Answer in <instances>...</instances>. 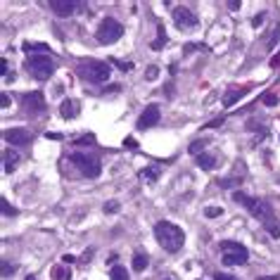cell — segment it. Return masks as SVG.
I'll list each match as a JSON object with an SVG mask.
<instances>
[{
    "label": "cell",
    "mask_w": 280,
    "mask_h": 280,
    "mask_svg": "<svg viewBox=\"0 0 280 280\" xmlns=\"http://www.w3.org/2000/svg\"><path fill=\"white\" fill-rule=\"evenodd\" d=\"M233 202H238V205H243L257 221H261L266 228H268V233L273 235V238H280V228L276 225V214H273V206L268 205L266 200H259V197H249V195H244L240 190H235L233 192Z\"/></svg>",
    "instance_id": "cell-1"
},
{
    "label": "cell",
    "mask_w": 280,
    "mask_h": 280,
    "mask_svg": "<svg viewBox=\"0 0 280 280\" xmlns=\"http://www.w3.org/2000/svg\"><path fill=\"white\" fill-rule=\"evenodd\" d=\"M154 238H157V243L159 247L164 249V252H178L183 243H186V233H183V228L176 224H171V221H159V224L154 225Z\"/></svg>",
    "instance_id": "cell-2"
},
{
    "label": "cell",
    "mask_w": 280,
    "mask_h": 280,
    "mask_svg": "<svg viewBox=\"0 0 280 280\" xmlns=\"http://www.w3.org/2000/svg\"><path fill=\"white\" fill-rule=\"evenodd\" d=\"M76 72H78V76H81L83 81H88V83H93V86H102V83L110 81L112 67H110L107 62H100V59H88V62H81Z\"/></svg>",
    "instance_id": "cell-3"
},
{
    "label": "cell",
    "mask_w": 280,
    "mask_h": 280,
    "mask_svg": "<svg viewBox=\"0 0 280 280\" xmlns=\"http://www.w3.org/2000/svg\"><path fill=\"white\" fill-rule=\"evenodd\" d=\"M26 69L38 81H48L50 76L55 74V62H53L50 55H31L26 59Z\"/></svg>",
    "instance_id": "cell-4"
},
{
    "label": "cell",
    "mask_w": 280,
    "mask_h": 280,
    "mask_svg": "<svg viewBox=\"0 0 280 280\" xmlns=\"http://www.w3.org/2000/svg\"><path fill=\"white\" fill-rule=\"evenodd\" d=\"M121 36H124V24H119V21H116V19H112V17L102 19V21H100V26H97V31H95L97 43H102V45L116 43Z\"/></svg>",
    "instance_id": "cell-5"
},
{
    "label": "cell",
    "mask_w": 280,
    "mask_h": 280,
    "mask_svg": "<svg viewBox=\"0 0 280 280\" xmlns=\"http://www.w3.org/2000/svg\"><path fill=\"white\" fill-rule=\"evenodd\" d=\"M221 252H224V263L225 266H240L249 259V252H247V247L240 243H233V240H224L221 243Z\"/></svg>",
    "instance_id": "cell-6"
},
{
    "label": "cell",
    "mask_w": 280,
    "mask_h": 280,
    "mask_svg": "<svg viewBox=\"0 0 280 280\" xmlns=\"http://www.w3.org/2000/svg\"><path fill=\"white\" fill-rule=\"evenodd\" d=\"M72 164H74L83 176H88V178H97L100 176V171H102V167H100V159L97 157H93V154H81V152H74L72 157Z\"/></svg>",
    "instance_id": "cell-7"
},
{
    "label": "cell",
    "mask_w": 280,
    "mask_h": 280,
    "mask_svg": "<svg viewBox=\"0 0 280 280\" xmlns=\"http://www.w3.org/2000/svg\"><path fill=\"white\" fill-rule=\"evenodd\" d=\"M173 21H176V26H178L181 31H195L197 24H200L197 15H195L190 7H176V10H173Z\"/></svg>",
    "instance_id": "cell-8"
},
{
    "label": "cell",
    "mask_w": 280,
    "mask_h": 280,
    "mask_svg": "<svg viewBox=\"0 0 280 280\" xmlns=\"http://www.w3.org/2000/svg\"><path fill=\"white\" fill-rule=\"evenodd\" d=\"M45 107H48V102H45V95L40 93V91H34V93L24 95V110H26V112L40 114V112H45Z\"/></svg>",
    "instance_id": "cell-9"
},
{
    "label": "cell",
    "mask_w": 280,
    "mask_h": 280,
    "mask_svg": "<svg viewBox=\"0 0 280 280\" xmlns=\"http://www.w3.org/2000/svg\"><path fill=\"white\" fill-rule=\"evenodd\" d=\"M159 116H162L159 107H157V105H149V107L143 110V114H140V119H138V124H135V126H138L140 131L152 129V126H157V124H159Z\"/></svg>",
    "instance_id": "cell-10"
},
{
    "label": "cell",
    "mask_w": 280,
    "mask_h": 280,
    "mask_svg": "<svg viewBox=\"0 0 280 280\" xmlns=\"http://www.w3.org/2000/svg\"><path fill=\"white\" fill-rule=\"evenodd\" d=\"M48 5H50V10L55 12L57 17H72L76 12L78 2H74V0H50Z\"/></svg>",
    "instance_id": "cell-11"
},
{
    "label": "cell",
    "mask_w": 280,
    "mask_h": 280,
    "mask_svg": "<svg viewBox=\"0 0 280 280\" xmlns=\"http://www.w3.org/2000/svg\"><path fill=\"white\" fill-rule=\"evenodd\" d=\"M2 138H5L10 145H26L29 138H31V133L26 131V129H7V131L2 133Z\"/></svg>",
    "instance_id": "cell-12"
},
{
    "label": "cell",
    "mask_w": 280,
    "mask_h": 280,
    "mask_svg": "<svg viewBox=\"0 0 280 280\" xmlns=\"http://www.w3.org/2000/svg\"><path fill=\"white\" fill-rule=\"evenodd\" d=\"M244 95H247V88H230V91L224 95V107H233Z\"/></svg>",
    "instance_id": "cell-13"
},
{
    "label": "cell",
    "mask_w": 280,
    "mask_h": 280,
    "mask_svg": "<svg viewBox=\"0 0 280 280\" xmlns=\"http://www.w3.org/2000/svg\"><path fill=\"white\" fill-rule=\"evenodd\" d=\"M59 114H62L64 119H74L76 114H78V102H76V100H64V102L59 105Z\"/></svg>",
    "instance_id": "cell-14"
},
{
    "label": "cell",
    "mask_w": 280,
    "mask_h": 280,
    "mask_svg": "<svg viewBox=\"0 0 280 280\" xmlns=\"http://www.w3.org/2000/svg\"><path fill=\"white\" fill-rule=\"evenodd\" d=\"M195 162H197V167L205 168V171H211V168L219 164V159H216L214 154H205V152H202V154H197V159H195Z\"/></svg>",
    "instance_id": "cell-15"
},
{
    "label": "cell",
    "mask_w": 280,
    "mask_h": 280,
    "mask_svg": "<svg viewBox=\"0 0 280 280\" xmlns=\"http://www.w3.org/2000/svg\"><path fill=\"white\" fill-rule=\"evenodd\" d=\"M21 50H24V53H29V55H34V53H43V55H48V53H50V48H48L45 43H31V40H29V43H24V45H21Z\"/></svg>",
    "instance_id": "cell-16"
},
{
    "label": "cell",
    "mask_w": 280,
    "mask_h": 280,
    "mask_svg": "<svg viewBox=\"0 0 280 280\" xmlns=\"http://www.w3.org/2000/svg\"><path fill=\"white\" fill-rule=\"evenodd\" d=\"M2 157H5V171H7V173H10L12 168H17V164H19V154H17V152L7 149Z\"/></svg>",
    "instance_id": "cell-17"
},
{
    "label": "cell",
    "mask_w": 280,
    "mask_h": 280,
    "mask_svg": "<svg viewBox=\"0 0 280 280\" xmlns=\"http://www.w3.org/2000/svg\"><path fill=\"white\" fill-rule=\"evenodd\" d=\"M148 263H149L148 254H143V252H138V254L133 257V271H145V268H148Z\"/></svg>",
    "instance_id": "cell-18"
},
{
    "label": "cell",
    "mask_w": 280,
    "mask_h": 280,
    "mask_svg": "<svg viewBox=\"0 0 280 280\" xmlns=\"http://www.w3.org/2000/svg\"><path fill=\"white\" fill-rule=\"evenodd\" d=\"M110 280H131V278H129V271L124 266H114L110 271Z\"/></svg>",
    "instance_id": "cell-19"
},
{
    "label": "cell",
    "mask_w": 280,
    "mask_h": 280,
    "mask_svg": "<svg viewBox=\"0 0 280 280\" xmlns=\"http://www.w3.org/2000/svg\"><path fill=\"white\" fill-rule=\"evenodd\" d=\"M53 278L55 280H72V271H67L64 266H55V268H53Z\"/></svg>",
    "instance_id": "cell-20"
},
{
    "label": "cell",
    "mask_w": 280,
    "mask_h": 280,
    "mask_svg": "<svg viewBox=\"0 0 280 280\" xmlns=\"http://www.w3.org/2000/svg\"><path fill=\"white\" fill-rule=\"evenodd\" d=\"M157 176H159V171H157V168H143V171H140V178H143V181H148V183H154V181H157Z\"/></svg>",
    "instance_id": "cell-21"
},
{
    "label": "cell",
    "mask_w": 280,
    "mask_h": 280,
    "mask_svg": "<svg viewBox=\"0 0 280 280\" xmlns=\"http://www.w3.org/2000/svg\"><path fill=\"white\" fill-rule=\"evenodd\" d=\"M243 183V176H233V178H221L219 186L221 187H233V186H240Z\"/></svg>",
    "instance_id": "cell-22"
},
{
    "label": "cell",
    "mask_w": 280,
    "mask_h": 280,
    "mask_svg": "<svg viewBox=\"0 0 280 280\" xmlns=\"http://www.w3.org/2000/svg\"><path fill=\"white\" fill-rule=\"evenodd\" d=\"M0 206H2V214H5V216H15V214H17V209L10 205L5 197H0Z\"/></svg>",
    "instance_id": "cell-23"
},
{
    "label": "cell",
    "mask_w": 280,
    "mask_h": 280,
    "mask_svg": "<svg viewBox=\"0 0 280 280\" xmlns=\"http://www.w3.org/2000/svg\"><path fill=\"white\" fill-rule=\"evenodd\" d=\"M263 105H266V107H276V105H278V95L276 93H263Z\"/></svg>",
    "instance_id": "cell-24"
},
{
    "label": "cell",
    "mask_w": 280,
    "mask_h": 280,
    "mask_svg": "<svg viewBox=\"0 0 280 280\" xmlns=\"http://www.w3.org/2000/svg\"><path fill=\"white\" fill-rule=\"evenodd\" d=\"M205 214H206V219H216V216L224 214V209H221V206H206Z\"/></svg>",
    "instance_id": "cell-25"
},
{
    "label": "cell",
    "mask_w": 280,
    "mask_h": 280,
    "mask_svg": "<svg viewBox=\"0 0 280 280\" xmlns=\"http://www.w3.org/2000/svg\"><path fill=\"white\" fill-rule=\"evenodd\" d=\"M205 145H206V140H195V143L190 145V152H192V154H202Z\"/></svg>",
    "instance_id": "cell-26"
},
{
    "label": "cell",
    "mask_w": 280,
    "mask_h": 280,
    "mask_svg": "<svg viewBox=\"0 0 280 280\" xmlns=\"http://www.w3.org/2000/svg\"><path fill=\"white\" fill-rule=\"evenodd\" d=\"M157 76H159V69H157L154 64H152V67H148V72H145V78H148V81H154Z\"/></svg>",
    "instance_id": "cell-27"
},
{
    "label": "cell",
    "mask_w": 280,
    "mask_h": 280,
    "mask_svg": "<svg viewBox=\"0 0 280 280\" xmlns=\"http://www.w3.org/2000/svg\"><path fill=\"white\" fill-rule=\"evenodd\" d=\"M95 143V135H91V133H88V135H83V138H78V140H76V145H93Z\"/></svg>",
    "instance_id": "cell-28"
},
{
    "label": "cell",
    "mask_w": 280,
    "mask_h": 280,
    "mask_svg": "<svg viewBox=\"0 0 280 280\" xmlns=\"http://www.w3.org/2000/svg\"><path fill=\"white\" fill-rule=\"evenodd\" d=\"M114 211H119V202H107L105 205V214H114Z\"/></svg>",
    "instance_id": "cell-29"
},
{
    "label": "cell",
    "mask_w": 280,
    "mask_h": 280,
    "mask_svg": "<svg viewBox=\"0 0 280 280\" xmlns=\"http://www.w3.org/2000/svg\"><path fill=\"white\" fill-rule=\"evenodd\" d=\"M12 273H15V268H12L10 263H2V278H10Z\"/></svg>",
    "instance_id": "cell-30"
},
{
    "label": "cell",
    "mask_w": 280,
    "mask_h": 280,
    "mask_svg": "<svg viewBox=\"0 0 280 280\" xmlns=\"http://www.w3.org/2000/svg\"><path fill=\"white\" fill-rule=\"evenodd\" d=\"M221 124H224V116H219V119H214V121H209V124H206L205 129H214V126H221Z\"/></svg>",
    "instance_id": "cell-31"
},
{
    "label": "cell",
    "mask_w": 280,
    "mask_h": 280,
    "mask_svg": "<svg viewBox=\"0 0 280 280\" xmlns=\"http://www.w3.org/2000/svg\"><path fill=\"white\" fill-rule=\"evenodd\" d=\"M7 105H10V95H7V93H2V95H0V107L5 110Z\"/></svg>",
    "instance_id": "cell-32"
},
{
    "label": "cell",
    "mask_w": 280,
    "mask_h": 280,
    "mask_svg": "<svg viewBox=\"0 0 280 280\" xmlns=\"http://www.w3.org/2000/svg\"><path fill=\"white\" fill-rule=\"evenodd\" d=\"M91 259H93V249H86V252H83V257H81V261L86 263V261H91Z\"/></svg>",
    "instance_id": "cell-33"
},
{
    "label": "cell",
    "mask_w": 280,
    "mask_h": 280,
    "mask_svg": "<svg viewBox=\"0 0 280 280\" xmlns=\"http://www.w3.org/2000/svg\"><path fill=\"white\" fill-rule=\"evenodd\" d=\"M214 280H238V278H233V276H228V273H216Z\"/></svg>",
    "instance_id": "cell-34"
},
{
    "label": "cell",
    "mask_w": 280,
    "mask_h": 280,
    "mask_svg": "<svg viewBox=\"0 0 280 280\" xmlns=\"http://www.w3.org/2000/svg\"><path fill=\"white\" fill-rule=\"evenodd\" d=\"M162 45H164V40H162V38L152 40V50H162Z\"/></svg>",
    "instance_id": "cell-35"
},
{
    "label": "cell",
    "mask_w": 280,
    "mask_h": 280,
    "mask_svg": "<svg viewBox=\"0 0 280 280\" xmlns=\"http://www.w3.org/2000/svg\"><path fill=\"white\" fill-rule=\"evenodd\" d=\"M116 67H119V69H124V72H129V69H133V64H131V62H119Z\"/></svg>",
    "instance_id": "cell-36"
},
{
    "label": "cell",
    "mask_w": 280,
    "mask_h": 280,
    "mask_svg": "<svg viewBox=\"0 0 280 280\" xmlns=\"http://www.w3.org/2000/svg\"><path fill=\"white\" fill-rule=\"evenodd\" d=\"M45 138H48V140H62L59 133H45Z\"/></svg>",
    "instance_id": "cell-37"
},
{
    "label": "cell",
    "mask_w": 280,
    "mask_h": 280,
    "mask_svg": "<svg viewBox=\"0 0 280 280\" xmlns=\"http://www.w3.org/2000/svg\"><path fill=\"white\" fill-rule=\"evenodd\" d=\"M278 64H280V50H278V55L271 57V67H278Z\"/></svg>",
    "instance_id": "cell-38"
},
{
    "label": "cell",
    "mask_w": 280,
    "mask_h": 280,
    "mask_svg": "<svg viewBox=\"0 0 280 280\" xmlns=\"http://www.w3.org/2000/svg\"><path fill=\"white\" fill-rule=\"evenodd\" d=\"M263 19H266V15H257V17H254V26H261Z\"/></svg>",
    "instance_id": "cell-39"
},
{
    "label": "cell",
    "mask_w": 280,
    "mask_h": 280,
    "mask_svg": "<svg viewBox=\"0 0 280 280\" xmlns=\"http://www.w3.org/2000/svg\"><path fill=\"white\" fill-rule=\"evenodd\" d=\"M228 7H230V10H238V7H240V2H238V0H230V2H228Z\"/></svg>",
    "instance_id": "cell-40"
},
{
    "label": "cell",
    "mask_w": 280,
    "mask_h": 280,
    "mask_svg": "<svg viewBox=\"0 0 280 280\" xmlns=\"http://www.w3.org/2000/svg\"><path fill=\"white\" fill-rule=\"evenodd\" d=\"M124 145H129V148H135V140H133V138H126V140H124Z\"/></svg>",
    "instance_id": "cell-41"
},
{
    "label": "cell",
    "mask_w": 280,
    "mask_h": 280,
    "mask_svg": "<svg viewBox=\"0 0 280 280\" xmlns=\"http://www.w3.org/2000/svg\"><path fill=\"white\" fill-rule=\"evenodd\" d=\"M257 280H280V276H263V278H257Z\"/></svg>",
    "instance_id": "cell-42"
},
{
    "label": "cell",
    "mask_w": 280,
    "mask_h": 280,
    "mask_svg": "<svg viewBox=\"0 0 280 280\" xmlns=\"http://www.w3.org/2000/svg\"><path fill=\"white\" fill-rule=\"evenodd\" d=\"M62 261H64V263H72V261H74V257H69V254H64V257H62Z\"/></svg>",
    "instance_id": "cell-43"
},
{
    "label": "cell",
    "mask_w": 280,
    "mask_h": 280,
    "mask_svg": "<svg viewBox=\"0 0 280 280\" xmlns=\"http://www.w3.org/2000/svg\"><path fill=\"white\" fill-rule=\"evenodd\" d=\"M26 280H36V276H26Z\"/></svg>",
    "instance_id": "cell-44"
}]
</instances>
